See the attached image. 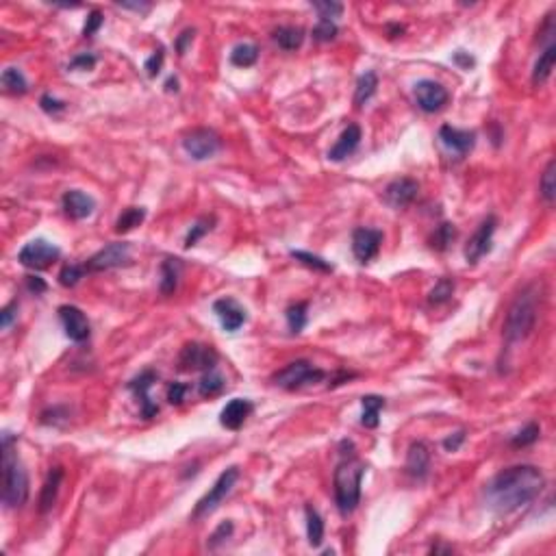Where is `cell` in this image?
Listing matches in <instances>:
<instances>
[{
    "instance_id": "1",
    "label": "cell",
    "mask_w": 556,
    "mask_h": 556,
    "mask_svg": "<svg viewBox=\"0 0 556 556\" xmlns=\"http://www.w3.org/2000/svg\"><path fill=\"white\" fill-rule=\"evenodd\" d=\"M546 478L535 465H515L506 467L491 478L486 484V504L500 515H509L528 504H533L544 491Z\"/></svg>"
},
{
    "instance_id": "2",
    "label": "cell",
    "mask_w": 556,
    "mask_h": 556,
    "mask_svg": "<svg viewBox=\"0 0 556 556\" xmlns=\"http://www.w3.org/2000/svg\"><path fill=\"white\" fill-rule=\"evenodd\" d=\"M541 304V285H528L522 294L513 300L504 319V339L506 343H520L537 326Z\"/></svg>"
},
{
    "instance_id": "3",
    "label": "cell",
    "mask_w": 556,
    "mask_h": 556,
    "mask_svg": "<svg viewBox=\"0 0 556 556\" xmlns=\"http://www.w3.org/2000/svg\"><path fill=\"white\" fill-rule=\"evenodd\" d=\"M363 476H365L363 461H359L354 452H341V461L335 469V476H332V484H335L337 509L343 515L352 513L359 506Z\"/></svg>"
},
{
    "instance_id": "4",
    "label": "cell",
    "mask_w": 556,
    "mask_h": 556,
    "mask_svg": "<svg viewBox=\"0 0 556 556\" xmlns=\"http://www.w3.org/2000/svg\"><path fill=\"white\" fill-rule=\"evenodd\" d=\"M16 437L11 433L3 435V500L11 509L22 506L29 500V476L13 452Z\"/></svg>"
},
{
    "instance_id": "5",
    "label": "cell",
    "mask_w": 556,
    "mask_h": 556,
    "mask_svg": "<svg viewBox=\"0 0 556 556\" xmlns=\"http://www.w3.org/2000/svg\"><path fill=\"white\" fill-rule=\"evenodd\" d=\"M324 378H326L324 370L315 367L309 361H294V363H289L281 372H276L272 376V383L281 389H287V392H296V389L304 385L322 383Z\"/></svg>"
},
{
    "instance_id": "6",
    "label": "cell",
    "mask_w": 556,
    "mask_h": 556,
    "mask_svg": "<svg viewBox=\"0 0 556 556\" xmlns=\"http://www.w3.org/2000/svg\"><path fill=\"white\" fill-rule=\"evenodd\" d=\"M237 478H239V469L237 467H228V469L222 471L220 478L215 480V484L208 489V493L198 500L196 509H193V513H191V520H202L206 515H211V513L222 502H224V498L233 491V486H235V482H237Z\"/></svg>"
},
{
    "instance_id": "7",
    "label": "cell",
    "mask_w": 556,
    "mask_h": 556,
    "mask_svg": "<svg viewBox=\"0 0 556 556\" xmlns=\"http://www.w3.org/2000/svg\"><path fill=\"white\" fill-rule=\"evenodd\" d=\"M59 257L61 250L46 239H33L18 253V261L29 270H48Z\"/></svg>"
},
{
    "instance_id": "8",
    "label": "cell",
    "mask_w": 556,
    "mask_h": 556,
    "mask_svg": "<svg viewBox=\"0 0 556 556\" xmlns=\"http://www.w3.org/2000/svg\"><path fill=\"white\" fill-rule=\"evenodd\" d=\"M217 352L206 343H187L178 354L180 372H208L215 370Z\"/></svg>"
},
{
    "instance_id": "9",
    "label": "cell",
    "mask_w": 556,
    "mask_h": 556,
    "mask_svg": "<svg viewBox=\"0 0 556 556\" xmlns=\"http://www.w3.org/2000/svg\"><path fill=\"white\" fill-rule=\"evenodd\" d=\"M129 261H131V244L116 242V244H109L103 250H98V253L85 263V270L87 272H107V270L127 266Z\"/></svg>"
},
{
    "instance_id": "10",
    "label": "cell",
    "mask_w": 556,
    "mask_h": 556,
    "mask_svg": "<svg viewBox=\"0 0 556 556\" xmlns=\"http://www.w3.org/2000/svg\"><path fill=\"white\" fill-rule=\"evenodd\" d=\"M183 148L185 152L196 161L211 159L220 150V137L211 129H193L183 137Z\"/></svg>"
},
{
    "instance_id": "11",
    "label": "cell",
    "mask_w": 556,
    "mask_h": 556,
    "mask_svg": "<svg viewBox=\"0 0 556 556\" xmlns=\"http://www.w3.org/2000/svg\"><path fill=\"white\" fill-rule=\"evenodd\" d=\"M415 100L420 105L422 111L426 114H435V111H441L443 107L448 105L450 94L448 89L441 85L437 81H420L415 85Z\"/></svg>"
},
{
    "instance_id": "12",
    "label": "cell",
    "mask_w": 556,
    "mask_h": 556,
    "mask_svg": "<svg viewBox=\"0 0 556 556\" xmlns=\"http://www.w3.org/2000/svg\"><path fill=\"white\" fill-rule=\"evenodd\" d=\"M417 193H420V183L409 176H402V178H396L387 185V189L383 193V200L392 208H405L417 198Z\"/></svg>"
},
{
    "instance_id": "13",
    "label": "cell",
    "mask_w": 556,
    "mask_h": 556,
    "mask_svg": "<svg viewBox=\"0 0 556 556\" xmlns=\"http://www.w3.org/2000/svg\"><path fill=\"white\" fill-rule=\"evenodd\" d=\"M495 226H498V220L495 217H486L482 224L478 226V231L471 235V239L465 246V259H467V263H478L486 253H489Z\"/></svg>"
},
{
    "instance_id": "14",
    "label": "cell",
    "mask_w": 556,
    "mask_h": 556,
    "mask_svg": "<svg viewBox=\"0 0 556 556\" xmlns=\"http://www.w3.org/2000/svg\"><path fill=\"white\" fill-rule=\"evenodd\" d=\"M59 317L63 322L67 339H72L76 343H83V341L89 339V322H87L85 313H83L78 307L63 304V307H59Z\"/></svg>"
},
{
    "instance_id": "15",
    "label": "cell",
    "mask_w": 556,
    "mask_h": 556,
    "mask_svg": "<svg viewBox=\"0 0 556 556\" xmlns=\"http://www.w3.org/2000/svg\"><path fill=\"white\" fill-rule=\"evenodd\" d=\"M383 244V233L376 228H356L352 233V253L356 261L367 263L378 255Z\"/></svg>"
},
{
    "instance_id": "16",
    "label": "cell",
    "mask_w": 556,
    "mask_h": 556,
    "mask_svg": "<svg viewBox=\"0 0 556 556\" xmlns=\"http://www.w3.org/2000/svg\"><path fill=\"white\" fill-rule=\"evenodd\" d=\"M63 211L70 220H85L94 213L96 208V200L89 196V193L81 191V189H70L63 193L61 198Z\"/></svg>"
},
{
    "instance_id": "17",
    "label": "cell",
    "mask_w": 556,
    "mask_h": 556,
    "mask_svg": "<svg viewBox=\"0 0 556 556\" xmlns=\"http://www.w3.org/2000/svg\"><path fill=\"white\" fill-rule=\"evenodd\" d=\"M213 311L217 313L222 326H224V330H228V332L239 330V328L246 324V311L239 307L237 300H233V298L215 300Z\"/></svg>"
},
{
    "instance_id": "18",
    "label": "cell",
    "mask_w": 556,
    "mask_h": 556,
    "mask_svg": "<svg viewBox=\"0 0 556 556\" xmlns=\"http://www.w3.org/2000/svg\"><path fill=\"white\" fill-rule=\"evenodd\" d=\"M430 469V450L424 441L411 443L407 452V474L415 480H424Z\"/></svg>"
},
{
    "instance_id": "19",
    "label": "cell",
    "mask_w": 556,
    "mask_h": 556,
    "mask_svg": "<svg viewBox=\"0 0 556 556\" xmlns=\"http://www.w3.org/2000/svg\"><path fill=\"white\" fill-rule=\"evenodd\" d=\"M152 383H157V372H152V370H146L142 372L135 381L129 383V389L131 392L142 400V415L146 417V420H150L152 415H157L159 413V407L157 405H152L150 398H148V389L152 387Z\"/></svg>"
},
{
    "instance_id": "20",
    "label": "cell",
    "mask_w": 556,
    "mask_h": 556,
    "mask_svg": "<svg viewBox=\"0 0 556 556\" xmlns=\"http://www.w3.org/2000/svg\"><path fill=\"white\" fill-rule=\"evenodd\" d=\"M253 413V405L246 398H235L228 405L222 409L220 413V424L228 428V430H239L244 422L248 420V415Z\"/></svg>"
},
{
    "instance_id": "21",
    "label": "cell",
    "mask_w": 556,
    "mask_h": 556,
    "mask_svg": "<svg viewBox=\"0 0 556 556\" xmlns=\"http://www.w3.org/2000/svg\"><path fill=\"white\" fill-rule=\"evenodd\" d=\"M439 139L461 157L467 155V152L474 148V144H476V135L471 131H461V129L448 127V124L439 129Z\"/></svg>"
},
{
    "instance_id": "22",
    "label": "cell",
    "mask_w": 556,
    "mask_h": 556,
    "mask_svg": "<svg viewBox=\"0 0 556 556\" xmlns=\"http://www.w3.org/2000/svg\"><path fill=\"white\" fill-rule=\"evenodd\" d=\"M359 144H361V129L356 127V124H350V127L343 129V133L339 135L337 144L328 150V159L330 161H343L359 148Z\"/></svg>"
},
{
    "instance_id": "23",
    "label": "cell",
    "mask_w": 556,
    "mask_h": 556,
    "mask_svg": "<svg viewBox=\"0 0 556 556\" xmlns=\"http://www.w3.org/2000/svg\"><path fill=\"white\" fill-rule=\"evenodd\" d=\"M61 480H63V467H50L48 476L44 480V486H41V493H39V513H48L54 502H57L59 498V486H61Z\"/></svg>"
},
{
    "instance_id": "24",
    "label": "cell",
    "mask_w": 556,
    "mask_h": 556,
    "mask_svg": "<svg viewBox=\"0 0 556 556\" xmlns=\"http://www.w3.org/2000/svg\"><path fill=\"white\" fill-rule=\"evenodd\" d=\"M554 63H556V44H550L544 52L539 54V59L535 63V70H533V83L537 87L546 85V83H548V78L552 76Z\"/></svg>"
},
{
    "instance_id": "25",
    "label": "cell",
    "mask_w": 556,
    "mask_h": 556,
    "mask_svg": "<svg viewBox=\"0 0 556 556\" xmlns=\"http://www.w3.org/2000/svg\"><path fill=\"white\" fill-rule=\"evenodd\" d=\"M363 405V415H361V424L365 428H376L381 424V411L385 409V398L381 396H365L361 400Z\"/></svg>"
},
{
    "instance_id": "26",
    "label": "cell",
    "mask_w": 556,
    "mask_h": 556,
    "mask_svg": "<svg viewBox=\"0 0 556 556\" xmlns=\"http://www.w3.org/2000/svg\"><path fill=\"white\" fill-rule=\"evenodd\" d=\"M180 270H183V266H180L178 259H165L161 263V294H165V296L174 294V289L178 285Z\"/></svg>"
},
{
    "instance_id": "27",
    "label": "cell",
    "mask_w": 556,
    "mask_h": 556,
    "mask_svg": "<svg viewBox=\"0 0 556 556\" xmlns=\"http://www.w3.org/2000/svg\"><path fill=\"white\" fill-rule=\"evenodd\" d=\"M378 89V76L376 72H365V74H361L359 81H356V92H354V105L356 107H363L374 94H376Z\"/></svg>"
},
{
    "instance_id": "28",
    "label": "cell",
    "mask_w": 556,
    "mask_h": 556,
    "mask_svg": "<svg viewBox=\"0 0 556 556\" xmlns=\"http://www.w3.org/2000/svg\"><path fill=\"white\" fill-rule=\"evenodd\" d=\"M274 41L283 50H296V48L302 46L304 31L298 29V26H281V29L274 33Z\"/></svg>"
},
{
    "instance_id": "29",
    "label": "cell",
    "mask_w": 556,
    "mask_h": 556,
    "mask_svg": "<svg viewBox=\"0 0 556 556\" xmlns=\"http://www.w3.org/2000/svg\"><path fill=\"white\" fill-rule=\"evenodd\" d=\"M307 513V537H309V544L313 548H319L324 541V520L319 517V513L313 509V506H307L304 509Z\"/></svg>"
},
{
    "instance_id": "30",
    "label": "cell",
    "mask_w": 556,
    "mask_h": 556,
    "mask_svg": "<svg viewBox=\"0 0 556 556\" xmlns=\"http://www.w3.org/2000/svg\"><path fill=\"white\" fill-rule=\"evenodd\" d=\"M539 193H541V198H544L548 204H552L554 198H556V161H554V159L548 161L544 174H541V180H539Z\"/></svg>"
},
{
    "instance_id": "31",
    "label": "cell",
    "mask_w": 556,
    "mask_h": 556,
    "mask_svg": "<svg viewBox=\"0 0 556 556\" xmlns=\"http://www.w3.org/2000/svg\"><path fill=\"white\" fill-rule=\"evenodd\" d=\"M3 87L7 94H13V96H22L29 92V83H26L24 74L20 72L18 67H7L3 72Z\"/></svg>"
},
{
    "instance_id": "32",
    "label": "cell",
    "mask_w": 556,
    "mask_h": 556,
    "mask_svg": "<svg viewBox=\"0 0 556 556\" xmlns=\"http://www.w3.org/2000/svg\"><path fill=\"white\" fill-rule=\"evenodd\" d=\"M146 217V208L142 206H129L127 211H122V215L116 222V233H129L135 226H139Z\"/></svg>"
},
{
    "instance_id": "33",
    "label": "cell",
    "mask_w": 556,
    "mask_h": 556,
    "mask_svg": "<svg viewBox=\"0 0 556 556\" xmlns=\"http://www.w3.org/2000/svg\"><path fill=\"white\" fill-rule=\"evenodd\" d=\"M224 376H222L220 372H215V370H208V372H204V376L200 378V383H198V392H200V396H204V398H211V396H217V394H222V389H224Z\"/></svg>"
},
{
    "instance_id": "34",
    "label": "cell",
    "mask_w": 556,
    "mask_h": 556,
    "mask_svg": "<svg viewBox=\"0 0 556 556\" xmlns=\"http://www.w3.org/2000/svg\"><path fill=\"white\" fill-rule=\"evenodd\" d=\"M257 59H259V48L253 44H239L231 52V63L237 67H250L257 63Z\"/></svg>"
},
{
    "instance_id": "35",
    "label": "cell",
    "mask_w": 556,
    "mask_h": 556,
    "mask_svg": "<svg viewBox=\"0 0 556 556\" xmlns=\"http://www.w3.org/2000/svg\"><path fill=\"white\" fill-rule=\"evenodd\" d=\"M454 294V281L452 278H439L437 285L430 289L428 294V304H433V307H439V304L448 302Z\"/></svg>"
},
{
    "instance_id": "36",
    "label": "cell",
    "mask_w": 556,
    "mask_h": 556,
    "mask_svg": "<svg viewBox=\"0 0 556 556\" xmlns=\"http://www.w3.org/2000/svg\"><path fill=\"white\" fill-rule=\"evenodd\" d=\"M307 302H296L287 309V324L291 332H300L307 326Z\"/></svg>"
},
{
    "instance_id": "37",
    "label": "cell",
    "mask_w": 556,
    "mask_h": 556,
    "mask_svg": "<svg viewBox=\"0 0 556 556\" xmlns=\"http://www.w3.org/2000/svg\"><path fill=\"white\" fill-rule=\"evenodd\" d=\"M454 237H456V228H454V224H441V226H437V231H435V235H433V239H430V246H433L435 250H439V253H443V250H446L452 242H454Z\"/></svg>"
},
{
    "instance_id": "38",
    "label": "cell",
    "mask_w": 556,
    "mask_h": 556,
    "mask_svg": "<svg viewBox=\"0 0 556 556\" xmlns=\"http://www.w3.org/2000/svg\"><path fill=\"white\" fill-rule=\"evenodd\" d=\"M291 257H294L296 261H300V263H304L307 268L317 270V272H332V266L328 261L319 259V257H315L311 253H304V250H291Z\"/></svg>"
},
{
    "instance_id": "39",
    "label": "cell",
    "mask_w": 556,
    "mask_h": 556,
    "mask_svg": "<svg viewBox=\"0 0 556 556\" xmlns=\"http://www.w3.org/2000/svg\"><path fill=\"white\" fill-rule=\"evenodd\" d=\"M213 228V217H202L198 220L196 224L191 226V231L187 233V237H185V248H191V246H196L198 239H202L204 235Z\"/></svg>"
},
{
    "instance_id": "40",
    "label": "cell",
    "mask_w": 556,
    "mask_h": 556,
    "mask_svg": "<svg viewBox=\"0 0 556 556\" xmlns=\"http://www.w3.org/2000/svg\"><path fill=\"white\" fill-rule=\"evenodd\" d=\"M313 9L319 13V20H332V22L343 13V5L332 3V0H319V3H313Z\"/></svg>"
},
{
    "instance_id": "41",
    "label": "cell",
    "mask_w": 556,
    "mask_h": 556,
    "mask_svg": "<svg viewBox=\"0 0 556 556\" xmlns=\"http://www.w3.org/2000/svg\"><path fill=\"white\" fill-rule=\"evenodd\" d=\"M337 37V24L332 20H319L313 26V39L315 41H330Z\"/></svg>"
},
{
    "instance_id": "42",
    "label": "cell",
    "mask_w": 556,
    "mask_h": 556,
    "mask_svg": "<svg viewBox=\"0 0 556 556\" xmlns=\"http://www.w3.org/2000/svg\"><path fill=\"white\" fill-rule=\"evenodd\" d=\"M539 424H528L524 430H520V433L515 435V439H513V446L515 448H526V446H531V443H535L539 439Z\"/></svg>"
},
{
    "instance_id": "43",
    "label": "cell",
    "mask_w": 556,
    "mask_h": 556,
    "mask_svg": "<svg viewBox=\"0 0 556 556\" xmlns=\"http://www.w3.org/2000/svg\"><path fill=\"white\" fill-rule=\"evenodd\" d=\"M87 270H85V266H65L61 272H59V283L63 285V287H74L81 278H83V274H85Z\"/></svg>"
},
{
    "instance_id": "44",
    "label": "cell",
    "mask_w": 556,
    "mask_h": 556,
    "mask_svg": "<svg viewBox=\"0 0 556 556\" xmlns=\"http://www.w3.org/2000/svg\"><path fill=\"white\" fill-rule=\"evenodd\" d=\"M233 522H222L217 528H215V533L211 535V541H208V548H217L220 544H224V541L233 535Z\"/></svg>"
},
{
    "instance_id": "45",
    "label": "cell",
    "mask_w": 556,
    "mask_h": 556,
    "mask_svg": "<svg viewBox=\"0 0 556 556\" xmlns=\"http://www.w3.org/2000/svg\"><path fill=\"white\" fill-rule=\"evenodd\" d=\"M163 59H165V54H163V48H159V50H155L152 52V57L146 61V74L150 76V78H155L159 72H161V67H163Z\"/></svg>"
},
{
    "instance_id": "46",
    "label": "cell",
    "mask_w": 556,
    "mask_h": 556,
    "mask_svg": "<svg viewBox=\"0 0 556 556\" xmlns=\"http://www.w3.org/2000/svg\"><path fill=\"white\" fill-rule=\"evenodd\" d=\"M187 392H189V385H185V383H172L168 387V400H170V405H183Z\"/></svg>"
},
{
    "instance_id": "47",
    "label": "cell",
    "mask_w": 556,
    "mask_h": 556,
    "mask_svg": "<svg viewBox=\"0 0 556 556\" xmlns=\"http://www.w3.org/2000/svg\"><path fill=\"white\" fill-rule=\"evenodd\" d=\"M103 22H105V18H103V13L98 11V9H94L89 16H87V22H85V26H83V35L85 37H92L96 31L100 29L103 26Z\"/></svg>"
},
{
    "instance_id": "48",
    "label": "cell",
    "mask_w": 556,
    "mask_h": 556,
    "mask_svg": "<svg viewBox=\"0 0 556 556\" xmlns=\"http://www.w3.org/2000/svg\"><path fill=\"white\" fill-rule=\"evenodd\" d=\"M96 65V57L89 52L76 54V57L70 61V70H92Z\"/></svg>"
},
{
    "instance_id": "49",
    "label": "cell",
    "mask_w": 556,
    "mask_h": 556,
    "mask_svg": "<svg viewBox=\"0 0 556 556\" xmlns=\"http://www.w3.org/2000/svg\"><path fill=\"white\" fill-rule=\"evenodd\" d=\"M41 109L46 111V114H61V111L65 109V103L57 100V98H52V96H41V100H39Z\"/></svg>"
},
{
    "instance_id": "50",
    "label": "cell",
    "mask_w": 556,
    "mask_h": 556,
    "mask_svg": "<svg viewBox=\"0 0 556 556\" xmlns=\"http://www.w3.org/2000/svg\"><path fill=\"white\" fill-rule=\"evenodd\" d=\"M16 311H18V302L13 300V302H9L7 307L0 311V326L3 328H9L11 326V322H13V317H16Z\"/></svg>"
},
{
    "instance_id": "51",
    "label": "cell",
    "mask_w": 556,
    "mask_h": 556,
    "mask_svg": "<svg viewBox=\"0 0 556 556\" xmlns=\"http://www.w3.org/2000/svg\"><path fill=\"white\" fill-rule=\"evenodd\" d=\"M463 441H465V430H458V433L450 435L448 439H443V448H446L448 452H456L458 448H461Z\"/></svg>"
},
{
    "instance_id": "52",
    "label": "cell",
    "mask_w": 556,
    "mask_h": 556,
    "mask_svg": "<svg viewBox=\"0 0 556 556\" xmlns=\"http://www.w3.org/2000/svg\"><path fill=\"white\" fill-rule=\"evenodd\" d=\"M191 39H193V29H187V31H183V33L178 35V39H176V50H178V54H185L187 46L191 44Z\"/></svg>"
},
{
    "instance_id": "53",
    "label": "cell",
    "mask_w": 556,
    "mask_h": 556,
    "mask_svg": "<svg viewBox=\"0 0 556 556\" xmlns=\"http://www.w3.org/2000/svg\"><path fill=\"white\" fill-rule=\"evenodd\" d=\"M26 287H29V291H35V294H44V291L48 289L46 283L41 281V278H37V276H29V278H26Z\"/></svg>"
},
{
    "instance_id": "54",
    "label": "cell",
    "mask_w": 556,
    "mask_h": 556,
    "mask_svg": "<svg viewBox=\"0 0 556 556\" xmlns=\"http://www.w3.org/2000/svg\"><path fill=\"white\" fill-rule=\"evenodd\" d=\"M454 61L461 65V67H465V70H469V67H474V63H476V59L474 57H469V54H465L463 50H458L456 54H454Z\"/></svg>"
},
{
    "instance_id": "55",
    "label": "cell",
    "mask_w": 556,
    "mask_h": 556,
    "mask_svg": "<svg viewBox=\"0 0 556 556\" xmlns=\"http://www.w3.org/2000/svg\"><path fill=\"white\" fill-rule=\"evenodd\" d=\"M122 9H133V11H139V13H146L150 9V5H142V3H120Z\"/></svg>"
}]
</instances>
